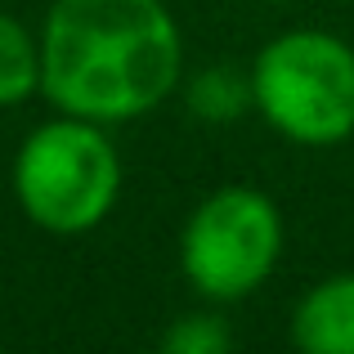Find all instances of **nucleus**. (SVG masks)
Segmentation results:
<instances>
[{"label":"nucleus","mask_w":354,"mask_h":354,"mask_svg":"<svg viewBox=\"0 0 354 354\" xmlns=\"http://www.w3.org/2000/svg\"><path fill=\"white\" fill-rule=\"evenodd\" d=\"M184 36L171 0H54L41 27V95L59 113L121 126L171 99Z\"/></svg>","instance_id":"nucleus-1"},{"label":"nucleus","mask_w":354,"mask_h":354,"mask_svg":"<svg viewBox=\"0 0 354 354\" xmlns=\"http://www.w3.org/2000/svg\"><path fill=\"white\" fill-rule=\"evenodd\" d=\"M121 157L108 139V126L59 113L41 121L18 144L14 198L36 229L54 238H77L99 229L117 207Z\"/></svg>","instance_id":"nucleus-2"},{"label":"nucleus","mask_w":354,"mask_h":354,"mask_svg":"<svg viewBox=\"0 0 354 354\" xmlns=\"http://www.w3.org/2000/svg\"><path fill=\"white\" fill-rule=\"evenodd\" d=\"M251 104L283 139L332 148L354 135V50L319 27H296L260 45Z\"/></svg>","instance_id":"nucleus-3"},{"label":"nucleus","mask_w":354,"mask_h":354,"mask_svg":"<svg viewBox=\"0 0 354 354\" xmlns=\"http://www.w3.org/2000/svg\"><path fill=\"white\" fill-rule=\"evenodd\" d=\"M283 256V216L274 198L247 184L216 189L193 207L180 234V269L207 301H242L274 274Z\"/></svg>","instance_id":"nucleus-4"},{"label":"nucleus","mask_w":354,"mask_h":354,"mask_svg":"<svg viewBox=\"0 0 354 354\" xmlns=\"http://www.w3.org/2000/svg\"><path fill=\"white\" fill-rule=\"evenodd\" d=\"M292 346L305 354H354V274H332L301 296Z\"/></svg>","instance_id":"nucleus-5"},{"label":"nucleus","mask_w":354,"mask_h":354,"mask_svg":"<svg viewBox=\"0 0 354 354\" xmlns=\"http://www.w3.org/2000/svg\"><path fill=\"white\" fill-rule=\"evenodd\" d=\"M41 95V36L0 9V108H18Z\"/></svg>","instance_id":"nucleus-6"},{"label":"nucleus","mask_w":354,"mask_h":354,"mask_svg":"<svg viewBox=\"0 0 354 354\" xmlns=\"http://www.w3.org/2000/svg\"><path fill=\"white\" fill-rule=\"evenodd\" d=\"M189 108L202 121H234L242 117L251 104V72H234V68H207L189 81Z\"/></svg>","instance_id":"nucleus-7"},{"label":"nucleus","mask_w":354,"mask_h":354,"mask_svg":"<svg viewBox=\"0 0 354 354\" xmlns=\"http://www.w3.org/2000/svg\"><path fill=\"white\" fill-rule=\"evenodd\" d=\"M162 350L166 354H225L234 350V332L216 314H180L162 332Z\"/></svg>","instance_id":"nucleus-8"}]
</instances>
